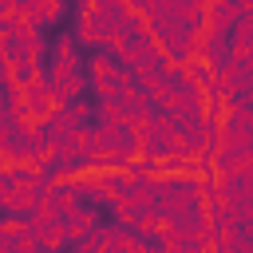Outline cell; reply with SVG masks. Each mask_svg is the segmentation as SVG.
<instances>
[{
    "mask_svg": "<svg viewBox=\"0 0 253 253\" xmlns=\"http://www.w3.org/2000/svg\"><path fill=\"white\" fill-rule=\"evenodd\" d=\"M24 229H28V213H4V217H0V241H4V245H8L12 237H20Z\"/></svg>",
    "mask_w": 253,
    "mask_h": 253,
    "instance_id": "obj_10",
    "label": "cell"
},
{
    "mask_svg": "<svg viewBox=\"0 0 253 253\" xmlns=\"http://www.w3.org/2000/svg\"><path fill=\"white\" fill-rule=\"evenodd\" d=\"M119 55L115 51H107V47H91V55H87V79H99V75H119Z\"/></svg>",
    "mask_w": 253,
    "mask_h": 253,
    "instance_id": "obj_6",
    "label": "cell"
},
{
    "mask_svg": "<svg viewBox=\"0 0 253 253\" xmlns=\"http://www.w3.org/2000/svg\"><path fill=\"white\" fill-rule=\"evenodd\" d=\"M115 99H119V107L126 111V119H130V115H142V111H150V99H146V91H142L138 83H123Z\"/></svg>",
    "mask_w": 253,
    "mask_h": 253,
    "instance_id": "obj_7",
    "label": "cell"
},
{
    "mask_svg": "<svg viewBox=\"0 0 253 253\" xmlns=\"http://www.w3.org/2000/svg\"><path fill=\"white\" fill-rule=\"evenodd\" d=\"M43 28H32V24H16L4 40H0V55L4 59H40L43 51H47V43H43V36H40Z\"/></svg>",
    "mask_w": 253,
    "mask_h": 253,
    "instance_id": "obj_1",
    "label": "cell"
},
{
    "mask_svg": "<svg viewBox=\"0 0 253 253\" xmlns=\"http://www.w3.org/2000/svg\"><path fill=\"white\" fill-rule=\"evenodd\" d=\"M162 12H170V16H174L182 28H190V32L206 24V0H170Z\"/></svg>",
    "mask_w": 253,
    "mask_h": 253,
    "instance_id": "obj_3",
    "label": "cell"
},
{
    "mask_svg": "<svg viewBox=\"0 0 253 253\" xmlns=\"http://www.w3.org/2000/svg\"><path fill=\"white\" fill-rule=\"evenodd\" d=\"M79 71H83V67H79V55H75V36H55V40L47 43V67H43L47 83H51V79L79 75Z\"/></svg>",
    "mask_w": 253,
    "mask_h": 253,
    "instance_id": "obj_2",
    "label": "cell"
},
{
    "mask_svg": "<svg viewBox=\"0 0 253 253\" xmlns=\"http://www.w3.org/2000/svg\"><path fill=\"white\" fill-rule=\"evenodd\" d=\"M99 225V213H95V206H79L71 217H63V237L67 241H79L83 233H91Z\"/></svg>",
    "mask_w": 253,
    "mask_h": 253,
    "instance_id": "obj_4",
    "label": "cell"
},
{
    "mask_svg": "<svg viewBox=\"0 0 253 253\" xmlns=\"http://www.w3.org/2000/svg\"><path fill=\"white\" fill-rule=\"evenodd\" d=\"M20 95H24V115L28 119H43L55 103H51V95H47V83H36V87H20Z\"/></svg>",
    "mask_w": 253,
    "mask_h": 253,
    "instance_id": "obj_5",
    "label": "cell"
},
{
    "mask_svg": "<svg viewBox=\"0 0 253 253\" xmlns=\"http://www.w3.org/2000/svg\"><path fill=\"white\" fill-rule=\"evenodd\" d=\"M63 107L71 111V119H75V123H95V99H91L87 91H83V95H75V99H67Z\"/></svg>",
    "mask_w": 253,
    "mask_h": 253,
    "instance_id": "obj_8",
    "label": "cell"
},
{
    "mask_svg": "<svg viewBox=\"0 0 253 253\" xmlns=\"http://www.w3.org/2000/svg\"><path fill=\"white\" fill-rule=\"evenodd\" d=\"M95 123H126V111L119 99H95Z\"/></svg>",
    "mask_w": 253,
    "mask_h": 253,
    "instance_id": "obj_9",
    "label": "cell"
},
{
    "mask_svg": "<svg viewBox=\"0 0 253 253\" xmlns=\"http://www.w3.org/2000/svg\"><path fill=\"white\" fill-rule=\"evenodd\" d=\"M87 91H91V99H115L119 83H115V75H99V79H87Z\"/></svg>",
    "mask_w": 253,
    "mask_h": 253,
    "instance_id": "obj_11",
    "label": "cell"
}]
</instances>
